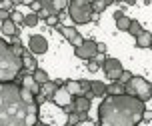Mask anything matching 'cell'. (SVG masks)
Wrapping results in <instances>:
<instances>
[{"instance_id":"1","label":"cell","mask_w":152,"mask_h":126,"mask_svg":"<svg viewBox=\"0 0 152 126\" xmlns=\"http://www.w3.org/2000/svg\"><path fill=\"white\" fill-rule=\"evenodd\" d=\"M36 96L18 82L0 84V126H38Z\"/></svg>"},{"instance_id":"2","label":"cell","mask_w":152,"mask_h":126,"mask_svg":"<svg viewBox=\"0 0 152 126\" xmlns=\"http://www.w3.org/2000/svg\"><path fill=\"white\" fill-rule=\"evenodd\" d=\"M144 112L146 104L134 96H106L98 106V126H138Z\"/></svg>"},{"instance_id":"3","label":"cell","mask_w":152,"mask_h":126,"mask_svg":"<svg viewBox=\"0 0 152 126\" xmlns=\"http://www.w3.org/2000/svg\"><path fill=\"white\" fill-rule=\"evenodd\" d=\"M22 70H24L22 56H18L12 50V44H8L6 40L0 36V84L14 82Z\"/></svg>"},{"instance_id":"4","label":"cell","mask_w":152,"mask_h":126,"mask_svg":"<svg viewBox=\"0 0 152 126\" xmlns=\"http://www.w3.org/2000/svg\"><path fill=\"white\" fill-rule=\"evenodd\" d=\"M68 14L74 24H88L94 18V8L92 2L88 0H70L68 4Z\"/></svg>"},{"instance_id":"5","label":"cell","mask_w":152,"mask_h":126,"mask_svg":"<svg viewBox=\"0 0 152 126\" xmlns=\"http://www.w3.org/2000/svg\"><path fill=\"white\" fill-rule=\"evenodd\" d=\"M126 94L146 104L152 98V82H148L144 76H132V80L126 84Z\"/></svg>"},{"instance_id":"6","label":"cell","mask_w":152,"mask_h":126,"mask_svg":"<svg viewBox=\"0 0 152 126\" xmlns=\"http://www.w3.org/2000/svg\"><path fill=\"white\" fill-rule=\"evenodd\" d=\"M102 68H104L106 78L110 82H118V80H120V74L124 72L122 62L118 58H104V60H102Z\"/></svg>"},{"instance_id":"7","label":"cell","mask_w":152,"mask_h":126,"mask_svg":"<svg viewBox=\"0 0 152 126\" xmlns=\"http://www.w3.org/2000/svg\"><path fill=\"white\" fill-rule=\"evenodd\" d=\"M74 54L78 56V58H82V60H94L96 56H98V42L86 38L78 48H74Z\"/></svg>"},{"instance_id":"8","label":"cell","mask_w":152,"mask_h":126,"mask_svg":"<svg viewBox=\"0 0 152 126\" xmlns=\"http://www.w3.org/2000/svg\"><path fill=\"white\" fill-rule=\"evenodd\" d=\"M28 50L34 54V56H40V54H44L48 50V40L44 36H40V34H32L30 40H28Z\"/></svg>"},{"instance_id":"9","label":"cell","mask_w":152,"mask_h":126,"mask_svg":"<svg viewBox=\"0 0 152 126\" xmlns=\"http://www.w3.org/2000/svg\"><path fill=\"white\" fill-rule=\"evenodd\" d=\"M60 34L64 38H66V40H68L70 44L74 46V48H78V46L82 44L84 42V38H82V34H80V32H78V30L76 28H72V26H60Z\"/></svg>"},{"instance_id":"10","label":"cell","mask_w":152,"mask_h":126,"mask_svg":"<svg viewBox=\"0 0 152 126\" xmlns=\"http://www.w3.org/2000/svg\"><path fill=\"white\" fill-rule=\"evenodd\" d=\"M52 102L56 104V106H60V108H66V106H70V104L74 102V96H72L64 86H60V88L56 90V94L52 96Z\"/></svg>"},{"instance_id":"11","label":"cell","mask_w":152,"mask_h":126,"mask_svg":"<svg viewBox=\"0 0 152 126\" xmlns=\"http://www.w3.org/2000/svg\"><path fill=\"white\" fill-rule=\"evenodd\" d=\"M90 110V100L86 96H80V98H74V112L76 114H88Z\"/></svg>"},{"instance_id":"12","label":"cell","mask_w":152,"mask_h":126,"mask_svg":"<svg viewBox=\"0 0 152 126\" xmlns=\"http://www.w3.org/2000/svg\"><path fill=\"white\" fill-rule=\"evenodd\" d=\"M64 88L68 90L70 94L74 98H80V96H84V92H82V86H80V80H68L66 84H64Z\"/></svg>"},{"instance_id":"13","label":"cell","mask_w":152,"mask_h":126,"mask_svg":"<svg viewBox=\"0 0 152 126\" xmlns=\"http://www.w3.org/2000/svg\"><path fill=\"white\" fill-rule=\"evenodd\" d=\"M106 94L108 96H122V94H126V86L120 82H110L106 88Z\"/></svg>"},{"instance_id":"14","label":"cell","mask_w":152,"mask_h":126,"mask_svg":"<svg viewBox=\"0 0 152 126\" xmlns=\"http://www.w3.org/2000/svg\"><path fill=\"white\" fill-rule=\"evenodd\" d=\"M0 30H2V34H4V36H10V38L18 36V26H16L12 20H6V22H2Z\"/></svg>"},{"instance_id":"15","label":"cell","mask_w":152,"mask_h":126,"mask_svg":"<svg viewBox=\"0 0 152 126\" xmlns=\"http://www.w3.org/2000/svg\"><path fill=\"white\" fill-rule=\"evenodd\" d=\"M60 88V86H58V84H56V82H46L44 86H40V94H44L46 98H50V100H52V96L54 94H56V90Z\"/></svg>"},{"instance_id":"16","label":"cell","mask_w":152,"mask_h":126,"mask_svg":"<svg viewBox=\"0 0 152 126\" xmlns=\"http://www.w3.org/2000/svg\"><path fill=\"white\" fill-rule=\"evenodd\" d=\"M136 46L138 48H150L152 46V34L148 32V30H144V32L136 38Z\"/></svg>"},{"instance_id":"17","label":"cell","mask_w":152,"mask_h":126,"mask_svg":"<svg viewBox=\"0 0 152 126\" xmlns=\"http://www.w3.org/2000/svg\"><path fill=\"white\" fill-rule=\"evenodd\" d=\"M32 76H34V80H36L38 84H40V86H44L46 82H50V80H52V78L48 76V72H46V70H42V68H36V70L32 72Z\"/></svg>"},{"instance_id":"18","label":"cell","mask_w":152,"mask_h":126,"mask_svg":"<svg viewBox=\"0 0 152 126\" xmlns=\"http://www.w3.org/2000/svg\"><path fill=\"white\" fill-rule=\"evenodd\" d=\"M106 88H108V84H104V82H100V80H94L92 82V94L94 96H104L106 94Z\"/></svg>"},{"instance_id":"19","label":"cell","mask_w":152,"mask_h":126,"mask_svg":"<svg viewBox=\"0 0 152 126\" xmlns=\"http://www.w3.org/2000/svg\"><path fill=\"white\" fill-rule=\"evenodd\" d=\"M22 62H24V68H30L32 72L36 70V60H34V54H32L30 50L22 54Z\"/></svg>"},{"instance_id":"20","label":"cell","mask_w":152,"mask_h":126,"mask_svg":"<svg viewBox=\"0 0 152 126\" xmlns=\"http://www.w3.org/2000/svg\"><path fill=\"white\" fill-rule=\"evenodd\" d=\"M128 32H130V34H132L134 38H138L140 34H142V32H144V28H142V24L138 22V20H132V22H130V28H128Z\"/></svg>"},{"instance_id":"21","label":"cell","mask_w":152,"mask_h":126,"mask_svg":"<svg viewBox=\"0 0 152 126\" xmlns=\"http://www.w3.org/2000/svg\"><path fill=\"white\" fill-rule=\"evenodd\" d=\"M130 22H132V20H130L128 16L124 14L122 18H118V20H116V28H118V30H124V32H128V28H130Z\"/></svg>"},{"instance_id":"22","label":"cell","mask_w":152,"mask_h":126,"mask_svg":"<svg viewBox=\"0 0 152 126\" xmlns=\"http://www.w3.org/2000/svg\"><path fill=\"white\" fill-rule=\"evenodd\" d=\"M38 20H40V18H38V14L30 12V14L24 16V26H30V28H34V26L38 24Z\"/></svg>"},{"instance_id":"23","label":"cell","mask_w":152,"mask_h":126,"mask_svg":"<svg viewBox=\"0 0 152 126\" xmlns=\"http://www.w3.org/2000/svg\"><path fill=\"white\" fill-rule=\"evenodd\" d=\"M108 6H110V2H108V0H98V2H92V8H94V12H96V14H100L102 10H106Z\"/></svg>"},{"instance_id":"24","label":"cell","mask_w":152,"mask_h":126,"mask_svg":"<svg viewBox=\"0 0 152 126\" xmlns=\"http://www.w3.org/2000/svg\"><path fill=\"white\" fill-rule=\"evenodd\" d=\"M10 20H12V22L18 26V24H24V16L20 14L18 10H12V12H10Z\"/></svg>"},{"instance_id":"25","label":"cell","mask_w":152,"mask_h":126,"mask_svg":"<svg viewBox=\"0 0 152 126\" xmlns=\"http://www.w3.org/2000/svg\"><path fill=\"white\" fill-rule=\"evenodd\" d=\"M102 66V62H100L98 58H94V60H90L88 62V72H98V68Z\"/></svg>"},{"instance_id":"26","label":"cell","mask_w":152,"mask_h":126,"mask_svg":"<svg viewBox=\"0 0 152 126\" xmlns=\"http://www.w3.org/2000/svg\"><path fill=\"white\" fill-rule=\"evenodd\" d=\"M52 4H54V8H56V12H60L62 8H68V0H52Z\"/></svg>"},{"instance_id":"27","label":"cell","mask_w":152,"mask_h":126,"mask_svg":"<svg viewBox=\"0 0 152 126\" xmlns=\"http://www.w3.org/2000/svg\"><path fill=\"white\" fill-rule=\"evenodd\" d=\"M130 80H132V72H128V70H124V72H122V74H120V80H118V82L126 86V84H128Z\"/></svg>"},{"instance_id":"28","label":"cell","mask_w":152,"mask_h":126,"mask_svg":"<svg viewBox=\"0 0 152 126\" xmlns=\"http://www.w3.org/2000/svg\"><path fill=\"white\" fill-rule=\"evenodd\" d=\"M78 122H80V114H76V112L68 114V126H76Z\"/></svg>"},{"instance_id":"29","label":"cell","mask_w":152,"mask_h":126,"mask_svg":"<svg viewBox=\"0 0 152 126\" xmlns=\"http://www.w3.org/2000/svg\"><path fill=\"white\" fill-rule=\"evenodd\" d=\"M14 6V4H12V2H10V0H0V10H10V8Z\"/></svg>"},{"instance_id":"30","label":"cell","mask_w":152,"mask_h":126,"mask_svg":"<svg viewBox=\"0 0 152 126\" xmlns=\"http://www.w3.org/2000/svg\"><path fill=\"white\" fill-rule=\"evenodd\" d=\"M6 20H10V12H6V10H0V22H6Z\"/></svg>"},{"instance_id":"31","label":"cell","mask_w":152,"mask_h":126,"mask_svg":"<svg viewBox=\"0 0 152 126\" xmlns=\"http://www.w3.org/2000/svg\"><path fill=\"white\" fill-rule=\"evenodd\" d=\"M58 20H60V14H58V16H50L46 22L50 24V26H56V24H58Z\"/></svg>"},{"instance_id":"32","label":"cell","mask_w":152,"mask_h":126,"mask_svg":"<svg viewBox=\"0 0 152 126\" xmlns=\"http://www.w3.org/2000/svg\"><path fill=\"white\" fill-rule=\"evenodd\" d=\"M46 100H48V98H46L44 94H36V102H38V106H40V104H44Z\"/></svg>"},{"instance_id":"33","label":"cell","mask_w":152,"mask_h":126,"mask_svg":"<svg viewBox=\"0 0 152 126\" xmlns=\"http://www.w3.org/2000/svg\"><path fill=\"white\" fill-rule=\"evenodd\" d=\"M106 50H108V46L104 44V42H98V52H100V54H104Z\"/></svg>"},{"instance_id":"34","label":"cell","mask_w":152,"mask_h":126,"mask_svg":"<svg viewBox=\"0 0 152 126\" xmlns=\"http://www.w3.org/2000/svg\"><path fill=\"white\" fill-rule=\"evenodd\" d=\"M150 120H152V112L146 110V112H144V122H150Z\"/></svg>"},{"instance_id":"35","label":"cell","mask_w":152,"mask_h":126,"mask_svg":"<svg viewBox=\"0 0 152 126\" xmlns=\"http://www.w3.org/2000/svg\"><path fill=\"white\" fill-rule=\"evenodd\" d=\"M122 16H124V12H120V10H116V12H114V22H116L118 18H122Z\"/></svg>"},{"instance_id":"36","label":"cell","mask_w":152,"mask_h":126,"mask_svg":"<svg viewBox=\"0 0 152 126\" xmlns=\"http://www.w3.org/2000/svg\"><path fill=\"white\" fill-rule=\"evenodd\" d=\"M38 126H48V124H44V122H38Z\"/></svg>"},{"instance_id":"37","label":"cell","mask_w":152,"mask_h":126,"mask_svg":"<svg viewBox=\"0 0 152 126\" xmlns=\"http://www.w3.org/2000/svg\"><path fill=\"white\" fill-rule=\"evenodd\" d=\"M150 48H152V46H150Z\"/></svg>"}]
</instances>
